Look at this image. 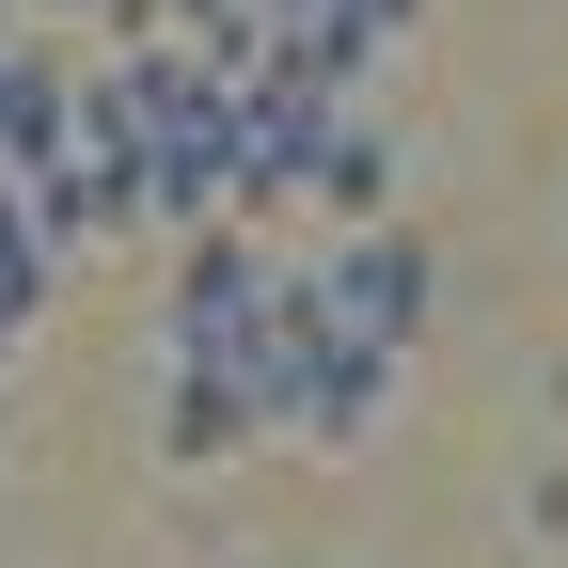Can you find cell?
Wrapping results in <instances>:
<instances>
[{
	"label": "cell",
	"mask_w": 568,
	"mask_h": 568,
	"mask_svg": "<svg viewBox=\"0 0 568 568\" xmlns=\"http://www.w3.org/2000/svg\"><path fill=\"white\" fill-rule=\"evenodd\" d=\"M316 301H332V332H364V347H426V301H443V253L426 237H395V222H347L332 253H316Z\"/></svg>",
	"instance_id": "6da1fadb"
},
{
	"label": "cell",
	"mask_w": 568,
	"mask_h": 568,
	"mask_svg": "<svg viewBox=\"0 0 568 568\" xmlns=\"http://www.w3.org/2000/svg\"><path fill=\"white\" fill-rule=\"evenodd\" d=\"M48 284H63V253H48V222H32V190H0V364L32 347V316H48Z\"/></svg>",
	"instance_id": "5b68a950"
},
{
	"label": "cell",
	"mask_w": 568,
	"mask_h": 568,
	"mask_svg": "<svg viewBox=\"0 0 568 568\" xmlns=\"http://www.w3.org/2000/svg\"><path fill=\"white\" fill-rule=\"evenodd\" d=\"M17 17H48V32H111V48H126V32H159V0H17Z\"/></svg>",
	"instance_id": "8992f818"
},
{
	"label": "cell",
	"mask_w": 568,
	"mask_h": 568,
	"mask_svg": "<svg viewBox=\"0 0 568 568\" xmlns=\"http://www.w3.org/2000/svg\"><path fill=\"white\" fill-rule=\"evenodd\" d=\"M521 521H537V537H568V458H537V474H521Z\"/></svg>",
	"instance_id": "52a82bcc"
},
{
	"label": "cell",
	"mask_w": 568,
	"mask_h": 568,
	"mask_svg": "<svg viewBox=\"0 0 568 568\" xmlns=\"http://www.w3.org/2000/svg\"><path fill=\"white\" fill-rule=\"evenodd\" d=\"M0 32H32V17H17V0H0Z\"/></svg>",
	"instance_id": "ba28073f"
},
{
	"label": "cell",
	"mask_w": 568,
	"mask_h": 568,
	"mask_svg": "<svg viewBox=\"0 0 568 568\" xmlns=\"http://www.w3.org/2000/svg\"><path fill=\"white\" fill-rule=\"evenodd\" d=\"M63 126H80V63L32 48V32H0V190H32L63 159Z\"/></svg>",
	"instance_id": "7a4b0ae2"
},
{
	"label": "cell",
	"mask_w": 568,
	"mask_h": 568,
	"mask_svg": "<svg viewBox=\"0 0 568 568\" xmlns=\"http://www.w3.org/2000/svg\"><path fill=\"white\" fill-rule=\"evenodd\" d=\"M301 205H316V222H379V205H395V142L364 111H332V142L301 159Z\"/></svg>",
	"instance_id": "3957f363"
},
{
	"label": "cell",
	"mask_w": 568,
	"mask_h": 568,
	"mask_svg": "<svg viewBox=\"0 0 568 568\" xmlns=\"http://www.w3.org/2000/svg\"><path fill=\"white\" fill-rule=\"evenodd\" d=\"M253 426H268V410H253L237 379H159V458H190V474H205V458H237Z\"/></svg>",
	"instance_id": "277c9868"
}]
</instances>
